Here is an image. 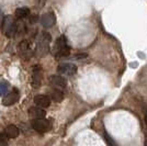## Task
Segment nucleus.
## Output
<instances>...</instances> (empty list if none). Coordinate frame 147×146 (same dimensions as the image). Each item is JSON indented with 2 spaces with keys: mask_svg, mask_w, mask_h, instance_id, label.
Instances as JSON below:
<instances>
[{
  "mask_svg": "<svg viewBox=\"0 0 147 146\" xmlns=\"http://www.w3.org/2000/svg\"><path fill=\"white\" fill-rule=\"evenodd\" d=\"M88 57V55L87 54H78L76 55V56H74V59H78V61H82V59H85Z\"/></svg>",
  "mask_w": 147,
  "mask_h": 146,
  "instance_id": "a211bd4d",
  "label": "nucleus"
},
{
  "mask_svg": "<svg viewBox=\"0 0 147 146\" xmlns=\"http://www.w3.org/2000/svg\"><path fill=\"white\" fill-rule=\"evenodd\" d=\"M16 17L18 19H24L26 17H29V14H30V9L28 8V7H21V8H18L17 10H16Z\"/></svg>",
  "mask_w": 147,
  "mask_h": 146,
  "instance_id": "2eb2a0df",
  "label": "nucleus"
},
{
  "mask_svg": "<svg viewBox=\"0 0 147 146\" xmlns=\"http://www.w3.org/2000/svg\"><path fill=\"white\" fill-rule=\"evenodd\" d=\"M9 89V84L7 81H0V96H5L8 93Z\"/></svg>",
  "mask_w": 147,
  "mask_h": 146,
  "instance_id": "dca6fc26",
  "label": "nucleus"
},
{
  "mask_svg": "<svg viewBox=\"0 0 147 146\" xmlns=\"http://www.w3.org/2000/svg\"><path fill=\"white\" fill-rule=\"evenodd\" d=\"M1 30L7 37H13L18 31V24L16 23L14 19L11 16L3 17V20L1 22Z\"/></svg>",
  "mask_w": 147,
  "mask_h": 146,
  "instance_id": "f03ea898",
  "label": "nucleus"
},
{
  "mask_svg": "<svg viewBox=\"0 0 147 146\" xmlns=\"http://www.w3.org/2000/svg\"><path fill=\"white\" fill-rule=\"evenodd\" d=\"M0 146H9L7 141H0Z\"/></svg>",
  "mask_w": 147,
  "mask_h": 146,
  "instance_id": "aec40b11",
  "label": "nucleus"
},
{
  "mask_svg": "<svg viewBox=\"0 0 147 146\" xmlns=\"http://www.w3.org/2000/svg\"><path fill=\"white\" fill-rule=\"evenodd\" d=\"M2 20H3V18H2V12H1V10H0V25H1V22H2Z\"/></svg>",
  "mask_w": 147,
  "mask_h": 146,
  "instance_id": "412c9836",
  "label": "nucleus"
},
{
  "mask_svg": "<svg viewBox=\"0 0 147 146\" xmlns=\"http://www.w3.org/2000/svg\"><path fill=\"white\" fill-rule=\"evenodd\" d=\"M53 53L56 57H66L70 54V47L68 45L67 39L65 35H61L56 40Z\"/></svg>",
  "mask_w": 147,
  "mask_h": 146,
  "instance_id": "f257e3e1",
  "label": "nucleus"
},
{
  "mask_svg": "<svg viewBox=\"0 0 147 146\" xmlns=\"http://www.w3.org/2000/svg\"><path fill=\"white\" fill-rule=\"evenodd\" d=\"M56 23V17L53 12H46L41 17V24L45 29H49Z\"/></svg>",
  "mask_w": 147,
  "mask_h": 146,
  "instance_id": "6e6552de",
  "label": "nucleus"
},
{
  "mask_svg": "<svg viewBox=\"0 0 147 146\" xmlns=\"http://www.w3.org/2000/svg\"><path fill=\"white\" fill-rule=\"evenodd\" d=\"M52 37L47 32H43L38 39V42L36 44V54L38 56H45L49 52V43Z\"/></svg>",
  "mask_w": 147,
  "mask_h": 146,
  "instance_id": "7ed1b4c3",
  "label": "nucleus"
},
{
  "mask_svg": "<svg viewBox=\"0 0 147 146\" xmlns=\"http://www.w3.org/2000/svg\"><path fill=\"white\" fill-rule=\"evenodd\" d=\"M19 100V92L18 90H12L9 93H6L5 97L2 99V104L6 105V107H9V105H12L14 104L17 101Z\"/></svg>",
  "mask_w": 147,
  "mask_h": 146,
  "instance_id": "1a4fd4ad",
  "label": "nucleus"
},
{
  "mask_svg": "<svg viewBox=\"0 0 147 146\" xmlns=\"http://www.w3.org/2000/svg\"><path fill=\"white\" fill-rule=\"evenodd\" d=\"M49 99H52L53 101L55 102H61L64 100V93L61 90H58V89H52L49 91Z\"/></svg>",
  "mask_w": 147,
  "mask_h": 146,
  "instance_id": "ddd939ff",
  "label": "nucleus"
},
{
  "mask_svg": "<svg viewBox=\"0 0 147 146\" xmlns=\"http://www.w3.org/2000/svg\"><path fill=\"white\" fill-rule=\"evenodd\" d=\"M57 70L64 76H73L77 73V66L71 63H63L61 65H58Z\"/></svg>",
  "mask_w": 147,
  "mask_h": 146,
  "instance_id": "423d86ee",
  "label": "nucleus"
},
{
  "mask_svg": "<svg viewBox=\"0 0 147 146\" xmlns=\"http://www.w3.org/2000/svg\"><path fill=\"white\" fill-rule=\"evenodd\" d=\"M34 103L36 104V107H38V108L45 109V108H49L51 105V99L46 95H37L34 98Z\"/></svg>",
  "mask_w": 147,
  "mask_h": 146,
  "instance_id": "9d476101",
  "label": "nucleus"
},
{
  "mask_svg": "<svg viewBox=\"0 0 147 146\" xmlns=\"http://www.w3.org/2000/svg\"><path fill=\"white\" fill-rule=\"evenodd\" d=\"M42 68L40 66H35L33 68V73H32V86L33 88H40L42 84Z\"/></svg>",
  "mask_w": 147,
  "mask_h": 146,
  "instance_id": "0eeeda50",
  "label": "nucleus"
},
{
  "mask_svg": "<svg viewBox=\"0 0 147 146\" xmlns=\"http://www.w3.org/2000/svg\"><path fill=\"white\" fill-rule=\"evenodd\" d=\"M19 49H20V53L21 55H23L24 57H30L31 56V45L29 41H22L19 45Z\"/></svg>",
  "mask_w": 147,
  "mask_h": 146,
  "instance_id": "f8f14e48",
  "label": "nucleus"
},
{
  "mask_svg": "<svg viewBox=\"0 0 147 146\" xmlns=\"http://www.w3.org/2000/svg\"><path fill=\"white\" fill-rule=\"evenodd\" d=\"M29 116L33 119V120H36V119H44L46 116V112L45 110L42 108H38V107H32L29 109Z\"/></svg>",
  "mask_w": 147,
  "mask_h": 146,
  "instance_id": "9b49d317",
  "label": "nucleus"
},
{
  "mask_svg": "<svg viewBox=\"0 0 147 146\" xmlns=\"http://www.w3.org/2000/svg\"><path fill=\"white\" fill-rule=\"evenodd\" d=\"M49 85L52 86L54 89H58V90H64L67 87V80L64 78L63 76H57V75H53L49 77Z\"/></svg>",
  "mask_w": 147,
  "mask_h": 146,
  "instance_id": "39448f33",
  "label": "nucleus"
},
{
  "mask_svg": "<svg viewBox=\"0 0 147 146\" xmlns=\"http://www.w3.org/2000/svg\"><path fill=\"white\" fill-rule=\"evenodd\" d=\"M45 2H46V0H38V7H40V9L45 6Z\"/></svg>",
  "mask_w": 147,
  "mask_h": 146,
  "instance_id": "6ab92c4d",
  "label": "nucleus"
},
{
  "mask_svg": "<svg viewBox=\"0 0 147 146\" xmlns=\"http://www.w3.org/2000/svg\"><path fill=\"white\" fill-rule=\"evenodd\" d=\"M145 122H146V125H147V112L146 114H145Z\"/></svg>",
  "mask_w": 147,
  "mask_h": 146,
  "instance_id": "4be33fe9",
  "label": "nucleus"
},
{
  "mask_svg": "<svg viewBox=\"0 0 147 146\" xmlns=\"http://www.w3.org/2000/svg\"><path fill=\"white\" fill-rule=\"evenodd\" d=\"M32 128L36 132L45 133V132H49L52 128V124L46 119H36V120H33V122H32Z\"/></svg>",
  "mask_w": 147,
  "mask_h": 146,
  "instance_id": "20e7f679",
  "label": "nucleus"
},
{
  "mask_svg": "<svg viewBox=\"0 0 147 146\" xmlns=\"http://www.w3.org/2000/svg\"><path fill=\"white\" fill-rule=\"evenodd\" d=\"M104 139H105V141H107V143L109 144L110 146H117V144H115V142L111 139V136H109L108 134L105 133L104 134Z\"/></svg>",
  "mask_w": 147,
  "mask_h": 146,
  "instance_id": "f3484780",
  "label": "nucleus"
},
{
  "mask_svg": "<svg viewBox=\"0 0 147 146\" xmlns=\"http://www.w3.org/2000/svg\"><path fill=\"white\" fill-rule=\"evenodd\" d=\"M146 146H147V140H146Z\"/></svg>",
  "mask_w": 147,
  "mask_h": 146,
  "instance_id": "5701e85b",
  "label": "nucleus"
},
{
  "mask_svg": "<svg viewBox=\"0 0 147 146\" xmlns=\"http://www.w3.org/2000/svg\"><path fill=\"white\" fill-rule=\"evenodd\" d=\"M5 133H6L7 137H9V139H16V137H18L19 134H20V130L18 128V126L11 124V125L7 126Z\"/></svg>",
  "mask_w": 147,
  "mask_h": 146,
  "instance_id": "4468645a",
  "label": "nucleus"
}]
</instances>
